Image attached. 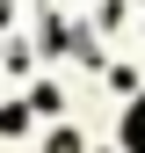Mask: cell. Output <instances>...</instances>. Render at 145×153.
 Returning a JSON list of instances; mask_svg holds the SVG:
<instances>
[{
    "label": "cell",
    "instance_id": "6da1fadb",
    "mask_svg": "<svg viewBox=\"0 0 145 153\" xmlns=\"http://www.w3.org/2000/svg\"><path fill=\"white\" fill-rule=\"evenodd\" d=\"M51 153H80V139H72V131H58V139H51Z\"/></svg>",
    "mask_w": 145,
    "mask_h": 153
}]
</instances>
